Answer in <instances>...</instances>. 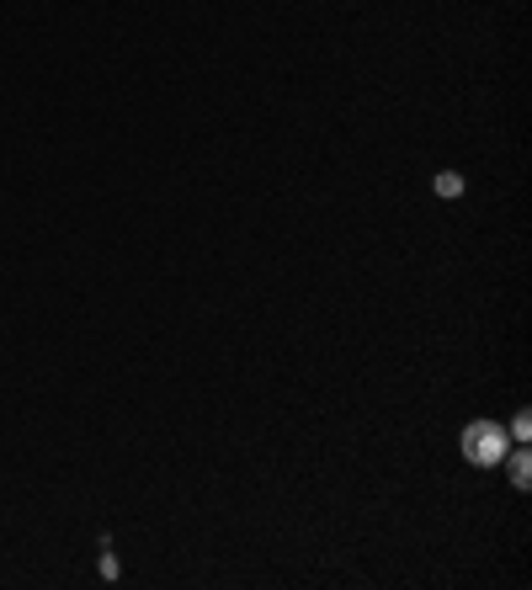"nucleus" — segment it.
I'll list each match as a JSON object with an SVG mask.
<instances>
[{"label":"nucleus","mask_w":532,"mask_h":590,"mask_svg":"<svg viewBox=\"0 0 532 590\" xmlns=\"http://www.w3.org/2000/svg\"><path fill=\"white\" fill-rule=\"evenodd\" d=\"M458 447H463V458H469L474 469H500V458L511 452V436H506L500 421H469Z\"/></svg>","instance_id":"1"},{"label":"nucleus","mask_w":532,"mask_h":590,"mask_svg":"<svg viewBox=\"0 0 532 590\" xmlns=\"http://www.w3.org/2000/svg\"><path fill=\"white\" fill-rule=\"evenodd\" d=\"M500 469L511 473V484H517V489H532V452H528V441H522L517 452H506V458H500Z\"/></svg>","instance_id":"2"},{"label":"nucleus","mask_w":532,"mask_h":590,"mask_svg":"<svg viewBox=\"0 0 532 590\" xmlns=\"http://www.w3.org/2000/svg\"><path fill=\"white\" fill-rule=\"evenodd\" d=\"M431 187H437V197H463V176H458V170H437Z\"/></svg>","instance_id":"3"},{"label":"nucleus","mask_w":532,"mask_h":590,"mask_svg":"<svg viewBox=\"0 0 532 590\" xmlns=\"http://www.w3.org/2000/svg\"><path fill=\"white\" fill-rule=\"evenodd\" d=\"M506 436H511V441H532V415H528V410H517V415H511Z\"/></svg>","instance_id":"4"}]
</instances>
